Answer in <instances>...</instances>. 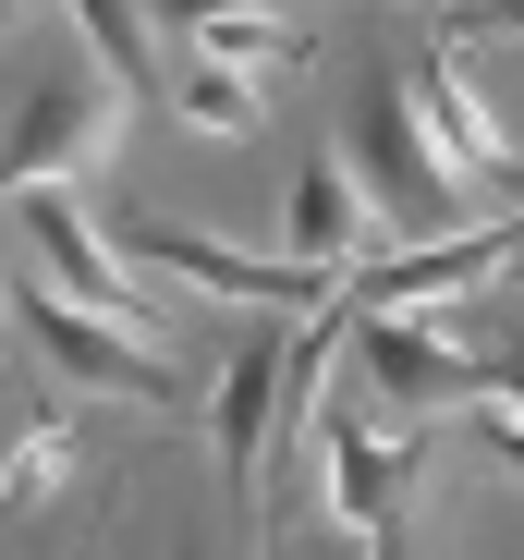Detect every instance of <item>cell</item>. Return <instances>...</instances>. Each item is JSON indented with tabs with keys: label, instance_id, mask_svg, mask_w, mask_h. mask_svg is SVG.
Listing matches in <instances>:
<instances>
[{
	"label": "cell",
	"instance_id": "cell-11",
	"mask_svg": "<svg viewBox=\"0 0 524 560\" xmlns=\"http://www.w3.org/2000/svg\"><path fill=\"white\" fill-rule=\"evenodd\" d=\"M73 451H85V439H73V402L49 390V402L25 415V439L0 451V500H13V512H37V500H49V488L73 476Z\"/></svg>",
	"mask_w": 524,
	"mask_h": 560
},
{
	"label": "cell",
	"instance_id": "cell-8",
	"mask_svg": "<svg viewBox=\"0 0 524 560\" xmlns=\"http://www.w3.org/2000/svg\"><path fill=\"white\" fill-rule=\"evenodd\" d=\"M281 378H293V341L281 329H244L232 341V365H220V476H232V500L256 512V488H269V415H281Z\"/></svg>",
	"mask_w": 524,
	"mask_h": 560
},
{
	"label": "cell",
	"instance_id": "cell-7",
	"mask_svg": "<svg viewBox=\"0 0 524 560\" xmlns=\"http://www.w3.org/2000/svg\"><path fill=\"white\" fill-rule=\"evenodd\" d=\"M25 341L61 365L73 390H123V402H171V390H184V378H171V365H159L123 317H85L61 280H37V293H25Z\"/></svg>",
	"mask_w": 524,
	"mask_h": 560
},
{
	"label": "cell",
	"instance_id": "cell-4",
	"mask_svg": "<svg viewBox=\"0 0 524 560\" xmlns=\"http://www.w3.org/2000/svg\"><path fill=\"white\" fill-rule=\"evenodd\" d=\"M123 147V85H85V73H49L25 85V110L0 122V208L37 196V183H73L85 159Z\"/></svg>",
	"mask_w": 524,
	"mask_h": 560
},
{
	"label": "cell",
	"instance_id": "cell-15",
	"mask_svg": "<svg viewBox=\"0 0 524 560\" xmlns=\"http://www.w3.org/2000/svg\"><path fill=\"white\" fill-rule=\"evenodd\" d=\"M464 415H476V439H488V451L512 463V476H524V365H500V378H488Z\"/></svg>",
	"mask_w": 524,
	"mask_h": 560
},
{
	"label": "cell",
	"instance_id": "cell-17",
	"mask_svg": "<svg viewBox=\"0 0 524 560\" xmlns=\"http://www.w3.org/2000/svg\"><path fill=\"white\" fill-rule=\"evenodd\" d=\"M13 13H25V0H0V25H13Z\"/></svg>",
	"mask_w": 524,
	"mask_h": 560
},
{
	"label": "cell",
	"instance_id": "cell-9",
	"mask_svg": "<svg viewBox=\"0 0 524 560\" xmlns=\"http://www.w3.org/2000/svg\"><path fill=\"white\" fill-rule=\"evenodd\" d=\"M403 85H415V122H427V147H440V159H452L464 183H476V171H500V183H512V147H500V110H488L476 85H464V61H452V37H427Z\"/></svg>",
	"mask_w": 524,
	"mask_h": 560
},
{
	"label": "cell",
	"instance_id": "cell-12",
	"mask_svg": "<svg viewBox=\"0 0 524 560\" xmlns=\"http://www.w3.org/2000/svg\"><path fill=\"white\" fill-rule=\"evenodd\" d=\"M196 61L281 73V61H305V25H269V0H232V13H208V25H196Z\"/></svg>",
	"mask_w": 524,
	"mask_h": 560
},
{
	"label": "cell",
	"instance_id": "cell-18",
	"mask_svg": "<svg viewBox=\"0 0 524 560\" xmlns=\"http://www.w3.org/2000/svg\"><path fill=\"white\" fill-rule=\"evenodd\" d=\"M354 560H379V548H366V536H354Z\"/></svg>",
	"mask_w": 524,
	"mask_h": 560
},
{
	"label": "cell",
	"instance_id": "cell-3",
	"mask_svg": "<svg viewBox=\"0 0 524 560\" xmlns=\"http://www.w3.org/2000/svg\"><path fill=\"white\" fill-rule=\"evenodd\" d=\"M415 476H427V427H366L354 402H317V500L354 524L379 560H391V536H403V500H415Z\"/></svg>",
	"mask_w": 524,
	"mask_h": 560
},
{
	"label": "cell",
	"instance_id": "cell-2",
	"mask_svg": "<svg viewBox=\"0 0 524 560\" xmlns=\"http://www.w3.org/2000/svg\"><path fill=\"white\" fill-rule=\"evenodd\" d=\"M354 365H366L379 402H403V427L464 415V402L500 378V353H476V341H452V329H427V305H354Z\"/></svg>",
	"mask_w": 524,
	"mask_h": 560
},
{
	"label": "cell",
	"instance_id": "cell-1",
	"mask_svg": "<svg viewBox=\"0 0 524 560\" xmlns=\"http://www.w3.org/2000/svg\"><path fill=\"white\" fill-rule=\"evenodd\" d=\"M354 183H366V208H379V232H403V244H440V232H464V171L427 147V122H415V85L391 73V61H366V85H354Z\"/></svg>",
	"mask_w": 524,
	"mask_h": 560
},
{
	"label": "cell",
	"instance_id": "cell-13",
	"mask_svg": "<svg viewBox=\"0 0 524 560\" xmlns=\"http://www.w3.org/2000/svg\"><path fill=\"white\" fill-rule=\"evenodd\" d=\"M61 13L85 25V49L110 61L123 98H147V85H159V49H147V13H135V0H61Z\"/></svg>",
	"mask_w": 524,
	"mask_h": 560
},
{
	"label": "cell",
	"instance_id": "cell-5",
	"mask_svg": "<svg viewBox=\"0 0 524 560\" xmlns=\"http://www.w3.org/2000/svg\"><path fill=\"white\" fill-rule=\"evenodd\" d=\"M13 220H25V244H37V268L61 280V293L73 305H110L135 341L159 329V305H147V280H135V244L123 232H98V220H85V196H73V183H37V196H13Z\"/></svg>",
	"mask_w": 524,
	"mask_h": 560
},
{
	"label": "cell",
	"instance_id": "cell-16",
	"mask_svg": "<svg viewBox=\"0 0 524 560\" xmlns=\"http://www.w3.org/2000/svg\"><path fill=\"white\" fill-rule=\"evenodd\" d=\"M452 25H488V37H524V0H476V13H452Z\"/></svg>",
	"mask_w": 524,
	"mask_h": 560
},
{
	"label": "cell",
	"instance_id": "cell-6",
	"mask_svg": "<svg viewBox=\"0 0 524 560\" xmlns=\"http://www.w3.org/2000/svg\"><path fill=\"white\" fill-rule=\"evenodd\" d=\"M123 244H135V268L184 280V293H220V305H329L341 293V280L305 268V256H244L220 232H171V220H123Z\"/></svg>",
	"mask_w": 524,
	"mask_h": 560
},
{
	"label": "cell",
	"instance_id": "cell-14",
	"mask_svg": "<svg viewBox=\"0 0 524 560\" xmlns=\"http://www.w3.org/2000/svg\"><path fill=\"white\" fill-rule=\"evenodd\" d=\"M171 110H184L196 135H256V122H269V110H256V73H232V61H184Z\"/></svg>",
	"mask_w": 524,
	"mask_h": 560
},
{
	"label": "cell",
	"instance_id": "cell-10",
	"mask_svg": "<svg viewBox=\"0 0 524 560\" xmlns=\"http://www.w3.org/2000/svg\"><path fill=\"white\" fill-rule=\"evenodd\" d=\"M366 183H354V159H305L293 171V196H281V244L305 256V268H329V280H354V256H366Z\"/></svg>",
	"mask_w": 524,
	"mask_h": 560
}]
</instances>
